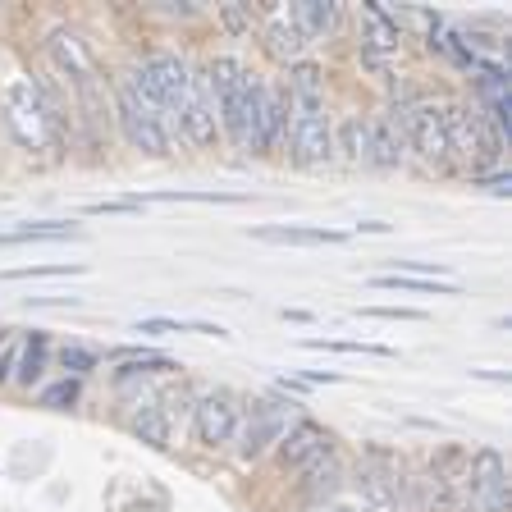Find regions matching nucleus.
Wrapping results in <instances>:
<instances>
[{
  "instance_id": "obj_5",
  "label": "nucleus",
  "mask_w": 512,
  "mask_h": 512,
  "mask_svg": "<svg viewBox=\"0 0 512 512\" xmlns=\"http://www.w3.org/2000/svg\"><path fill=\"white\" fill-rule=\"evenodd\" d=\"M467 512H508V462L480 448L467 467Z\"/></svg>"
},
{
  "instance_id": "obj_24",
  "label": "nucleus",
  "mask_w": 512,
  "mask_h": 512,
  "mask_svg": "<svg viewBox=\"0 0 512 512\" xmlns=\"http://www.w3.org/2000/svg\"><path fill=\"white\" fill-rule=\"evenodd\" d=\"M87 266H69V261H60V266H19V270H0V279H60V275H83Z\"/></svg>"
},
{
  "instance_id": "obj_25",
  "label": "nucleus",
  "mask_w": 512,
  "mask_h": 512,
  "mask_svg": "<svg viewBox=\"0 0 512 512\" xmlns=\"http://www.w3.org/2000/svg\"><path fill=\"white\" fill-rule=\"evenodd\" d=\"M343 151H348L352 165L366 160V119H348V124H343Z\"/></svg>"
},
{
  "instance_id": "obj_9",
  "label": "nucleus",
  "mask_w": 512,
  "mask_h": 512,
  "mask_svg": "<svg viewBox=\"0 0 512 512\" xmlns=\"http://www.w3.org/2000/svg\"><path fill=\"white\" fill-rule=\"evenodd\" d=\"M334 439L325 435V426H316V421H298V426H288L284 439H279V462H284L288 471H307L311 462H320L325 453H334Z\"/></svg>"
},
{
  "instance_id": "obj_22",
  "label": "nucleus",
  "mask_w": 512,
  "mask_h": 512,
  "mask_svg": "<svg viewBox=\"0 0 512 512\" xmlns=\"http://www.w3.org/2000/svg\"><path fill=\"white\" fill-rule=\"evenodd\" d=\"M183 330H202V334H215V339H224L220 325H206V320H174V316H147V320H138V334H183Z\"/></svg>"
},
{
  "instance_id": "obj_4",
  "label": "nucleus",
  "mask_w": 512,
  "mask_h": 512,
  "mask_svg": "<svg viewBox=\"0 0 512 512\" xmlns=\"http://www.w3.org/2000/svg\"><path fill=\"white\" fill-rule=\"evenodd\" d=\"M215 133H220V115H215L211 78H206V69H192L188 96H183V106H179V138L188 147L206 151L215 142Z\"/></svg>"
},
{
  "instance_id": "obj_14",
  "label": "nucleus",
  "mask_w": 512,
  "mask_h": 512,
  "mask_svg": "<svg viewBox=\"0 0 512 512\" xmlns=\"http://www.w3.org/2000/svg\"><path fill=\"white\" fill-rule=\"evenodd\" d=\"M252 238H261V243H284V247H334L348 234H339V229H307V224H256Z\"/></svg>"
},
{
  "instance_id": "obj_8",
  "label": "nucleus",
  "mask_w": 512,
  "mask_h": 512,
  "mask_svg": "<svg viewBox=\"0 0 512 512\" xmlns=\"http://www.w3.org/2000/svg\"><path fill=\"white\" fill-rule=\"evenodd\" d=\"M115 119H119V128H124V138L138 151H147V156H165V151H170V142H165V133L156 128V119L133 101V92H128L124 83H115Z\"/></svg>"
},
{
  "instance_id": "obj_12",
  "label": "nucleus",
  "mask_w": 512,
  "mask_h": 512,
  "mask_svg": "<svg viewBox=\"0 0 512 512\" xmlns=\"http://www.w3.org/2000/svg\"><path fill=\"white\" fill-rule=\"evenodd\" d=\"M398 37H403V28H398V14L394 10H384L380 0L375 5H366L362 10V46L366 55H394L398 51Z\"/></svg>"
},
{
  "instance_id": "obj_19",
  "label": "nucleus",
  "mask_w": 512,
  "mask_h": 512,
  "mask_svg": "<svg viewBox=\"0 0 512 512\" xmlns=\"http://www.w3.org/2000/svg\"><path fill=\"white\" fill-rule=\"evenodd\" d=\"M46 352H51V339H46V330H32L28 339L19 343V380L28 384H37L42 380V371H46Z\"/></svg>"
},
{
  "instance_id": "obj_31",
  "label": "nucleus",
  "mask_w": 512,
  "mask_h": 512,
  "mask_svg": "<svg viewBox=\"0 0 512 512\" xmlns=\"http://www.w3.org/2000/svg\"><path fill=\"white\" fill-rule=\"evenodd\" d=\"M10 371H19V343H5V352H0V384L10 380Z\"/></svg>"
},
{
  "instance_id": "obj_11",
  "label": "nucleus",
  "mask_w": 512,
  "mask_h": 512,
  "mask_svg": "<svg viewBox=\"0 0 512 512\" xmlns=\"http://www.w3.org/2000/svg\"><path fill=\"white\" fill-rule=\"evenodd\" d=\"M284 128H288L284 87H261V110H256V156H270V151L284 142Z\"/></svg>"
},
{
  "instance_id": "obj_28",
  "label": "nucleus",
  "mask_w": 512,
  "mask_h": 512,
  "mask_svg": "<svg viewBox=\"0 0 512 512\" xmlns=\"http://www.w3.org/2000/svg\"><path fill=\"white\" fill-rule=\"evenodd\" d=\"M60 362H64V371H92V366H96V352H87V348H64Z\"/></svg>"
},
{
  "instance_id": "obj_13",
  "label": "nucleus",
  "mask_w": 512,
  "mask_h": 512,
  "mask_svg": "<svg viewBox=\"0 0 512 512\" xmlns=\"http://www.w3.org/2000/svg\"><path fill=\"white\" fill-rule=\"evenodd\" d=\"M288 14H293V23H298V32L307 42H330L334 32L343 28V10L334 0H302Z\"/></svg>"
},
{
  "instance_id": "obj_32",
  "label": "nucleus",
  "mask_w": 512,
  "mask_h": 512,
  "mask_svg": "<svg viewBox=\"0 0 512 512\" xmlns=\"http://www.w3.org/2000/svg\"><path fill=\"white\" fill-rule=\"evenodd\" d=\"M480 188H490V192H508V188H512V174H490V179H480Z\"/></svg>"
},
{
  "instance_id": "obj_30",
  "label": "nucleus",
  "mask_w": 512,
  "mask_h": 512,
  "mask_svg": "<svg viewBox=\"0 0 512 512\" xmlns=\"http://www.w3.org/2000/svg\"><path fill=\"white\" fill-rule=\"evenodd\" d=\"M252 5H224V23H229V28L234 32H243V28H252Z\"/></svg>"
},
{
  "instance_id": "obj_15",
  "label": "nucleus",
  "mask_w": 512,
  "mask_h": 512,
  "mask_svg": "<svg viewBox=\"0 0 512 512\" xmlns=\"http://www.w3.org/2000/svg\"><path fill=\"white\" fill-rule=\"evenodd\" d=\"M398 142H403V133H398V124L389 115L366 119V165H380V170L398 165V156H403Z\"/></svg>"
},
{
  "instance_id": "obj_23",
  "label": "nucleus",
  "mask_w": 512,
  "mask_h": 512,
  "mask_svg": "<svg viewBox=\"0 0 512 512\" xmlns=\"http://www.w3.org/2000/svg\"><path fill=\"white\" fill-rule=\"evenodd\" d=\"M302 348H320V352H375V357H394V348H384V343H362V339H302Z\"/></svg>"
},
{
  "instance_id": "obj_29",
  "label": "nucleus",
  "mask_w": 512,
  "mask_h": 512,
  "mask_svg": "<svg viewBox=\"0 0 512 512\" xmlns=\"http://www.w3.org/2000/svg\"><path fill=\"white\" fill-rule=\"evenodd\" d=\"M133 211H142V202H87V215H133Z\"/></svg>"
},
{
  "instance_id": "obj_2",
  "label": "nucleus",
  "mask_w": 512,
  "mask_h": 512,
  "mask_svg": "<svg viewBox=\"0 0 512 512\" xmlns=\"http://www.w3.org/2000/svg\"><path fill=\"white\" fill-rule=\"evenodd\" d=\"M288 96V128L284 142L293 151L298 165H320L334 151V133H330V115H325V96H302V92H284Z\"/></svg>"
},
{
  "instance_id": "obj_17",
  "label": "nucleus",
  "mask_w": 512,
  "mask_h": 512,
  "mask_svg": "<svg viewBox=\"0 0 512 512\" xmlns=\"http://www.w3.org/2000/svg\"><path fill=\"white\" fill-rule=\"evenodd\" d=\"M64 238H83V229L69 220H28L19 229H5L0 247H19V243H64Z\"/></svg>"
},
{
  "instance_id": "obj_3",
  "label": "nucleus",
  "mask_w": 512,
  "mask_h": 512,
  "mask_svg": "<svg viewBox=\"0 0 512 512\" xmlns=\"http://www.w3.org/2000/svg\"><path fill=\"white\" fill-rule=\"evenodd\" d=\"M398 133H407L412 151L430 170H448V138H444V106L435 101H407L403 115L394 119Z\"/></svg>"
},
{
  "instance_id": "obj_1",
  "label": "nucleus",
  "mask_w": 512,
  "mask_h": 512,
  "mask_svg": "<svg viewBox=\"0 0 512 512\" xmlns=\"http://www.w3.org/2000/svg\"><path fill=\"white\" fill-rule=\"evenodd\" d=\"M444 138H448V165H462L476 179H490L503 165V138L494 133L490 119L476 106H467V101L444 106Z\"/></svg>"
},
{
  "instance_id": "obj_6",
  "label": "nucleus",
  "mask_w": 512,
  "mask_h": 512,
  "mask_svg": "<svg viewBox=\"0 0 512 512\" xmlns=\"http://www.w3.org/2000/svg\"><path fill=\"white\" fill-rule=\"evenodd\" d=\"M238 421H243V407L229 389H211L202 403L192 407V426H197V444L220 448L238 435Z\"/></svg>"
},
{
  "instance_id": "obj_20",
  "label": "nucleus",
  "mask_w": 512,
  "mask_h": 512,
  "mask_svg": "<svg viewBox=\"0 0 512 512\" xmlns=\"http://www.w3.org/2000/svg\"><path fill=\"white\" fill-rule=\"evenodd\" d=\"M128 430H133L142 444H170V416H165V407L160 403H147L142 412H133Z\"/></svg>"
},
{
  "instance_id": "obj_21",
  "label": "nucleus",
  "mask_w": 512,
  "mask_h": 512,
  "mask_svg": "<svg viewBox=\"0 0 512 512\" xmlns=\"http://www.w3.org/2000/svg\"><path fill=\"white\" fill-rule=\"evenodd\" d=\"M375 288H394V293H435V298H453L458 288L448 279H412V275H375Z\"/></svg>"
},
{
  "instance_id": "obj_16",
  "label": "nucleus",
  "mask_w": 512,
  "mask_h": 512,
  "mask_svg": "<svg viewBox=\"0 0 512 512\" xmlns=\"http://www.w3.org/2000/svg\"><path fill=\"white\" fill-rule=\"evenodd\" d=\"M266 51L275 55V60H298V55L307 51V37L298 32V23H293V14H288V10H270V19H266Z\"/></svg>"
},
{
  "instance_id": "obj_18",
  "label": "nucleus",
  "mask_w": 512,
  "mask_h": 512,
  "mask_svg": "<svg viewBox=\"0 0 512 512\" xmlns=\"http://www.w3.org/2000/svg\"><path fill=\"white\" fill-rule=\"evenodd\" d=\"M339 485H343V471H339V458H334V453H325L320 462H311V467L302 471V499H307V503L334 499V494H339Z\"/></svg>"
},
{
  "instance_id": "obj_27",
  "label": "nucleus",
  "mask_w": 512,
  "mask_h": 512,
  "mask_svg": "<svg viewBox=\"0 0 512 512\" xmlns=\"http://www.w3.org/2000/svg\"><path fill=\"white\" fill-rule=\"evenodd\" d=\"M362 316L371 320H426L421 307H362Z\"/></svg>"
},
{
  "instance_id": "obj_7",
  "label": "nucleus",
  "mask_w": 512,
  "mask_h": 512,
  "mask_svg": "<svg viewBox=\"0 0 512 512\" xmlns=\"http://www.w3.org/2000/svg\"><path fill=\"white\" fill-rule=\"evenodd\" d=\"M293 407H298V403H279V398H266V403H252V407H247L243 458H261L270 444H279V439H284Z\"/></svg>"
},
{
  "instance_id": "obj_26",
  "label": "nucleus",
  "mask_w": 512,
  "mask_h": 512,
  "mask_svg": "<svg viewBox=\"0 0 512 512\" xmlns=\"http://www.w3.org/2000/svg\"><path fill=\"white\" fill-rule=\"evenodd\" d=\"M78 398V380H60V384H46L42 389V403L46 407H64Z\"/></svg>"
},
{
  "instance_id": "obj_33",
  "label": "nucleus",
  "mask_w": 512,
  "mask_h": 512,
  "mask_svg": "<svg viewBox=\"0 0 512 512\" xmlns=\"http://www.w3.org/2000/svg\"><path fill=\"white\" fill-rule=\"evenodd\" d=\"M325 512H357V508H325Z\"/></svg>"
},
{
  "instance_id": "obj_10",
  "label": "nucleus",
  "mask_w": 512,
  "mask_h": 512,
  "mask_svg": "<svg viewBox=\"0 0 512 512\" xmlns=\"http://www.w3.org/2000/svg\"><path fill=\"white\" fill-rule=\"evenodd\" d=\"M357 485H362V503L366 512H398L403 508V471L394 467H380V458L366 462L362 476H357Z\"/></svg>"
}]
</instances>
